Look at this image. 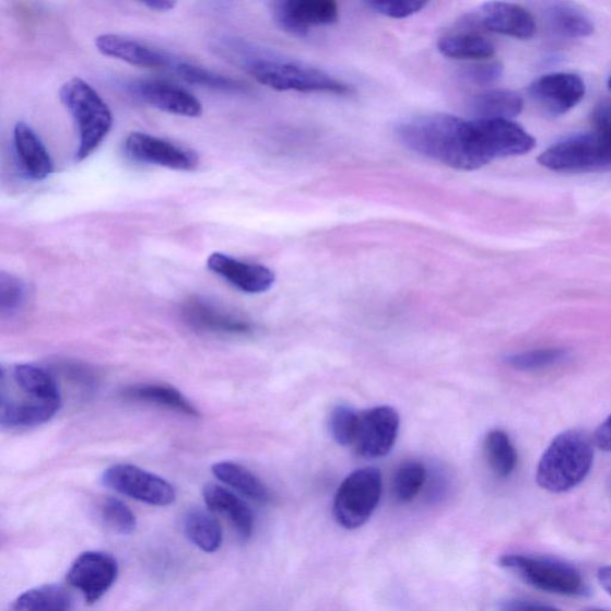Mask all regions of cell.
Segmentation results:
<instances>
[{"mask_svg":"<svg viewBox=\"0 0 611 611\" xmlns=\"http://www.w3.org/2000/svg\"><path fill=\"white\" fill-rule=\"evenodd\" d=\"M71 594L58 584H46L25 591L9 611H72Z\"/></svg>","mask_w":611,"mask_h":611,"instance_id":"cell-25","label":"cell"},{"mask_svg":"<svg viewBox=\"0 0 611 611\" xmlns=\"http://www.w3.org/2000/svg\"><path fill=\"white\" fill-rule=\"evenodd\" d=\"M524 98L512 90H487L477 95L470 106L473 120H508L524 110Z\"/></svg>","mask_w":611,"mask_h":611,"instance_id":"cell-22","label":"cell"},{"mask_svg":"<svg viewBox=\"0 0 611 611\" xmlns=\"http://www.w3.org/2000/svg\"><path fill=\"white\" fill-rule=\"evenodd\" d=\"M60 409L61 401L35 398L23 401L2 399L0 422L9 428L32 427L54 420Z\"/></svg>","mask_w":611,"mask_h":611,"instance_id":"cell-21","label":"cell"},{"mask_svg":"<svg viewBox=\"0 0 611 611\" xmlns=\"http://www.w3.org/2000/svg\"><path fill=\"white\" fill-rule=\"evenodd\" d=\"M538 162L553 172H587L611 166V136L595 131L572 136L541 153Z\"/></svg>","mask_w":611,"mask_h":611,"instance_id":"cell-7","label":"cell"},{"mask_svg":"<svg viewBox=\"0 0 611 611\" xmlns=\"http://www.w3.org/2000/svg\"><path fill=\"white\" fill-rule=\"evenodd\" d=\"M597 580L607 594L611 596V566H602L598 568Z\"/></svg>","mask_w":611,"mask_h":611,"instance_id":"cell-42","label":"cell"},{"mask_svg":"<svg viewBox=\"0 0 611 611\" xmlns=\"http://www.w3.org/2000/svg\"><path fill=\"white\" fill-rule=\"evenodd\" d=\"M129 90L141 102L167 114L200 117L203 111L202 103L189 91L165 81H138Z\"/></svg>","mask_w":611,"mask_h":611,"instance_id":"cell-14","label":"cell"},{"mask_svg":"<svg viewBox=\"0 0 611 611\" xmlns=\"http://www.w3.org/2000/svg\"><path fill=\"white\" fill-rule=\"evenodd\" d=\"M594 463L590 437L580 431H568L554 438L538 466L537 481L553 493L569 491L588 477Z\"/></svg>","mask_w":611,"mask_h":611,"instance_id":"cell-2","label":"cell"},{"mask_svg":"<svg viewBox=\"0 0 611 611\" xmlns=\"http://www.w3.org/2000/svg\"><path fill=\"white\" fill-rule=\"evenodd\" d=\"M608 86L611 90V75H610L609 81H608Z\"/></svg>","mask_w":611,"mask_h":611,"instance_id":"cell-45","label":"cell"},{"mask_svg":"<svg viewBox=\"0 0 611 611\" xmlns=\"http://www.w3.org/2000/svg\"><path fill=\"white\" fill-rule=\"evenodd\" d=\"M28 285L20 278L3 271L0 274V310L4 317H12L27 302Z\"/></svg>","mask_w":611,"mask_h":611,"instance_id":"cell-35","label":"cell"},{"mask_svg":"<svg viewBox=\"0 0 611 611\" xmlns=\"http://www.w3.org/2000/svg\"><path fill=\"white\" fill-rule=\"evenodd\" d=\"M213 474L224 484L236 490L240 495L258 503H267L270 493L263 481L248 468L231 461H221L213 466Z\"/></svg>","mask_w":611,"mask_h":611,"instance_id":"cell-24","label":"cell"},{"mask_svg":"<svg viewBox=\"0 0 611 611\" xmlns=\"http://www.w3.org/2000/svg\"><path fill=\"white\" fill-rule=\"evenodd\" d=\"M244 69L258 83L277 91H297V93H321L345 96L353 87L337 80L333 75L309 64L267 56L244 58Z\"/></svg>","mask_w":611,"mask_h":611,"instance_id":"cell-3","label":"cell"},{"mask_svg":"<svg viewBox=\"0 0 611 611\" xmlns=\"http://www.w3.org/2000/svg\"><path fill=\"white\" fill-rule=\"evenodd\" d=\"M581 611H606V610H600V609H590V610H581Z\"/></svg>","mask_w":611,"mask_h":611,"instance_id":"cell-44","label":"cell"},{"mask_svg":"<svg viewBox=\"0 0 611 611\" xmlns=\"http://www.w3.org/2000/svg\"><path fill=\"white\" fill-rule=\"evenodd\" d=\"M500 611H562L552 606L525 600L505 601L500 606Z\"/></svg>","mask_w":611,"mask_h":611,"instance_id":"cell-40","label":"cell"},{"mask_svg":"<svg viewBox=\"0 0 611 611\" xmlns=\"http://www.w3.org/2000/svg\"><path fill=\"white\" fill-rule=\"evenodd\" d=\"M528 91L542 111L562 116L574 109L584 98L585 84L574 73H551L539 78Z\"/></svg>","mask_w":611,"mask_h":611,"instance_id":"cell-13","label":"cell"},{"mask_svg":"<svg viewBox=\"0 0 611 611\" xmlns=\"http://www.w3.org/2000/svg\"><path fill=\"white\" fill-rule=\"evenodd\" d=\"M399 427V414L391 407H376L361 412L353 447L362 458H384L392 451Z\"/></svg>","mask_w":611,"mask_h":611,"instance_id":"cell-9","label":"cell"},{"mask_svg":"<svg viewBox=\"0 0 611 611\" xmlns=\"http://www.w3.org/2000/svg\"><path fill=\"white\" fill-rule=\"evenodd\" d=\"M187 320L193 328L228 334H246L251 332V324L230 312L220 308L210 301L195 298L185 309Z\"/></svg>","mask_w":611,"mask_h":611,"instance_id":"cell-20","label":"cell"},{"mask_svg":"<svg viewBox=\"0 0 611 611\" xmlns=\"http://www.w3.org/2000/svg\"><path fill=\"white\" fill-rule=\"evenodd\" d=\"M594 131L611 136V99L597 104L591 114Z\"/></svg>","mask_w":611,"mask_h":611,"instance_id":"cell-39","label":"cell"},{"mask_svg":"<svg viewBox=\"0 0 611 611\" xmlns=\"http://www.w3.org/2000/svg\"><path fill=\"white\" fill-rule=\"evenodd\" d=\"M426 481V468L420 461L401 463L393 479V493L402 503H409L420 495Z\"/></svg>","mask_w":611,"mask_h":611,"instance_id":"cell-32","label":"cell"},{"mask_svg":"<svg viewBox=\"0 0 611 611\" xmlns=\"http://www.w3.org/2000/svg\"><path fill=\"white\" fill-rule=\"evenodd\" d=\"M122 397L126 400L146 402V404L158 406L161 408L188 415V418H199V411L191 402L181 395L178 389L172 386L157 384H142L125 389Z\"/></svg>","mask_w":611,"mask_h":611,"instance_id":"cell-23","label":"cell"},{"mask_svg":"<svg viewBox=\"0 0 611 611\" xmlns=\"http://www.w3.org/2000/svg\"><path fill=\"white\" fill-rule=\"evenodd\" d=\"M207 266L214 274L248 294L266 293L277 280L274 271L262 265L244 262L221 252L208 257Z\"/></svg>","mask_w":611,"mask_h":611,"instance_id":"cell-15","label":"cell"},{"mask_svg":"<svg viewBox=\"0 0 611 611\" xmlns=\"http://www.w3.org/2000/svg\"><path fill=\"white\" fill-rule=\"evenodd\" d=\"M142 5L149 8L152 11H157V12H167V11H172L175 9L176 3L175 2H167V0H154V2H145L142 3Z\"/></svg>","mask_w":611,"mask_h":611,"instance_id":"cell-43","label":"cell"},{"mask_svg":"<svg viewBox=\"0 0 611 611\" xmlns=\"http://www.w3.org/2000/svg\"><path fill=\"white\" fill-rule=\"evenodd\" d=\"M184 529L186 537L205 553L216 552L223 543V530L216 519L205 510H189L185 516Z\"/></svg>","mask_w":611,"mask_h":611,"instance_id":"cell-27","label":"cell"},{"mask_svg":"<svg viewBox=\"0 0 611 611\" xmlns=\"http://www.w3.org/2000/svg\"><path fill=\"white\" fill-rule=\"evenodd\" d=\"M383 496V477L378 468L364 467L345 478L333 502L336 522L348 530L369 521Z\"/></svg>","mask_w":611,"mask_h":611,"instance_id":"cell-6","label":"cell"},{"mask_svg":"<svg viewBox=\"0 0 611 611\" xmlns=\"http://www.w3.org/2000/svg\"><path fill=\"white\" fill-rule=\"evenodd\" d=\"M95 44L103 56L134 64V67L173 70L177 61L165 51L122 35L103 34L96 38Z\"/></svg>","mask_w":611,"mask_h":611,"instance_id":"cell-16","label":"cell"},{"mask_svg":"<svg viewBox=\"0 0 611 611\" xmlns=\"http://www.w3.org/2000/svg\"><path fill=\"white\" fill-rule=\"evenodd\" d=\"M397 136L409 150L457 171H479L498 160L486 121L425 115L400 124Z\"/></svg>","mask_w":611,"mask_h":611,"instance_id":"cell-1","label":"cell"},{"mask_svg":"<svg viewBox=\"0 0 611 611\" xmlns=\"http://www.w3.org/2000/svg\"><path fill=\"white\" fill-rule=\"evenodd\" d=\"M203 498L208 509L224 516L236 528L243 539L251 538L255 517L248 504L242 498L234 495L230 490L216 484L204 486Z\"/></svg>","mask_w":611,"mask_h":611,"instance_id":"cell-19","label":"cell"},{"mask_svg":"<svg viewBox=\"0 0 611 611\" xmlns=\"http://www.w3.org/2000/svg\"><path fill=\"white\" fill-rule=\"evenodd\" d=\"M359 415L354 409L341 406L337 407L330 415V433L338 445L343 447H353L357 425Z\"/></svg>","mask_w":611,"mask_h":611,"instance_id":"cell-36","label":"cell"},{"mask_svg":"<svg viewBox=\"0 0 611 611\" xmlns=\"http://www.w3.org/2000/svg\"><path fill=\"white\" fill-rule=\"evenodd\" d=\"M272 16L282 31L306 36L314 27L336 23L340 10L332 0H280L272 4Z\"/></svg>","mask_w":611,"mask_h":611,"instance_id":"cell-12","label":"cell"},{"mask_svg":"<svg viewBox=\"0 0 611 611\" xmlns=\"http://www.w3.org/2000/svg\"><path fill=\"white\" fill-rule=\"evenodd\" d=\"M437 48L442 55L457 60L484 61L496 54L495 45L479 34H454L440 37Z\"/></svg>","mask_w":611,"mask_h":611,"instance_id":"cell-26","label":"cell"},{"mask_svg":"<svg viewBox=\"0 0 611 611\" xmlns=\"http://www.w3.org/2000/svg\"><path fill=\"white\" fill-rule=\"evenodd\" d=\"M484 450L491 470L500 478L510 477L517 466V451L508 434L493 431L487 434Z\"/></svg>","mask_w":611,"mask_h":611,"instance_id":"cell-31","label":"cell"},{"mask_svg":"<svg viewBox=\"0 0 611 611\" xmlns=\"http://www.w3.org/2000/svg\"><path fill=\"white\" fill-rule=\"evenodd\" d=\"M60 101L71 114L80 134L75 161L90 157L111 131L113 114L97 91L82 78H72L60 89Z\"/></svg>","mask_w":611,"mask_h":611,"instance_id":"cell-4","label":"cell"},{"mask_svg":"<svg viewBox=\"0 0 611 611\" xmlns=\"http://www.w3.org/2000/svg\"><path fill=\"white\" fill-rule=\"evenodd\" d=\"M119 576V564L106 552L89 551L75 559L68 572V581L81 591L89 604L106 595Z\"/></svg>","mask_w":611,"mask_h":611,"instance_id":"cell-11","label":"cell"},{"mask_svg":"<svg viewBox=\"0 0 611 611\" xmlns=\"http://www.w3.org/2000/svg\"><path fill=\"white\" fill-rule=\"evenodd\" d=\"M549 21L555 33L571 38L587 37L595 31V24L587 12L571 3L552 5Z\"/></svg>","mask_w":611,"mask_h":611,"instance_id":"cell-29","label":"cell"},{"mask_svg":"<svg viewBox=\"0 0 611 611\" xmlns=\"http://www.w3.org/2000/svg\"><path fill=\"white\" fill-rule=\"evenodd\" d=\"M500 565L514 572L530 587L538 590L562 595L583 596L588 592L580 572L566 563L551 557L526 554H505Z\"/></svg>","mask_w":611,"mask_h":611,"instance_id":"cell-5","label":"cell"},{"mask_svg":"<svg viewBox=\"0 0 611 611\" xmlns=\"http://www.w3.org/2000/svg\"><path fill=\"white\" fill-rule=\"evenodd\" d=\"M594 442L597 448L611 453V415L597 428Z\"/></svg>","mask_w":611,"mask_h":611,"instance_id":"cell-41","label":"cell"},{"mask_svg":"<svg viewBox=\"0 0 611 611\" xmlns=\"http://www.w3.org/2000/svg\"><path fill=\"white\" fill-rule=\"evenodd\" d=\"M102 483L129 498L154 506L175 503L177 493L167 480L133 465H115L102 475Z\"/></svg>","mask_w":611,"mask_h":611,"instance_id":"cell-8","label":"cell"},{"mask_svg":"<svg viewBox=\"0 0 611 611\" xmlns=\"http://www.w3.org/2000/svg\"><path fill=\"white\" fill-rule=\"evenodd\" d=\"M12 378L19 388L31 398L61 401L59 385L55 376L42 367L33 366V364H20L12 372Z\"/></svg>","mask_w":611,"mask_h":611,"instance_id":"cell-28","label":"cell"},{"mask_svg":"<svg viewBox=\"0 0 611 611\" xmlns=\"http://www.w3.org/2000/svg\"><path fill=\"white\" fill-rule=\"evenodd\" d=\"M366 5L378 14L391 19H407L418 14L425 5V2L419 0H396V2H388V0H372Z\"/></svg>","mask_w":611,"mask_h":611,"instance_id":"cell-37","label":"cell"},{"mask_svg":"<svg viewBox=\"0 0 611 611\" xmlns=\"http://www.w3.org/2000/svg\"><path fill=\"white\" fill-rule=\"evenodd\" d=\"M125 150L128 157L134 162L166 167L171 171L193 172L200 164L197 152L142 132L129 134L125 142Z\"/></svg>","mask_w":611,"mask_h":611,"instance_id":"cell-10","label":"cell"},{"mask_svg":"<svg viewBox=\"0 0 611 611\" xmlns=\"http://www.w3.org/2000/svg\"><path fill=\"white\" fill-rule=\"evenodd\" d=\"M477 22L485 30L528 40L537 33V22L530 12L517 4L491 2L477 12Z\"/></svg>","mask_w":611,"mask_h":611,"instance_id":"cell-17","label":"cell"},{"mask_svg":"<svg viewBox=\"0 0 611 611\" xmlns=\"http://www.w3.org/2000/svg\"><path fill=\"white\" fill-rule=\"evenodd\" d=\"M14 145L25 175L34 180H44L55 172V164L40 137L24 122L14 128Z\"/></svg>","mask_w":611,"mask_h":611,"instance_id":"cell-18","label":"cell"},{"mask_svg":"<svg viewBox=\"0 0 611 611\" xmlns=\"http://www.w3.org/2000/svg\"><path fill=\"white\" fill-rule=\"evenodd\" d=\"M503 70V63L500 61H480L472 67H467L463 77L472 83L486 85L498 81Z\"/></svg>","mask_w":611,"mask_h":611,"instance_id":"cell-38","label":"cell"},{"mask_svg":"<svg viewBox=\"0 0 611 611\" xmlns=\"http://www.w3.org/2000/svg\"><path fill=\"white\" fill-rule=\"evenodd\" d=\"M567 355V351L559 348L539 349L526 351L506 357L505 362L517 371L534 372L554 366L562 362Z\"/></svg>","mask_w":611,"mask_h":611,"instance_id":"cell-34","label":"cell"},{"mask_svg":"<svg viewBox=\"0 0 611 611\" xmlns=\"http://www.w3.org/2000/svg\"><path fill=\"white\" fill-rule=\"evenodd\" d=\"M181 80L189 84L200 85L225 93L242 94L248 91V84L234 78L216 73L212 70L200 67V64L188 61H176L173 69Z\"/></svg>","mask_w":611,"mask_h":611,"instance_id":"cell-30","label":"cell"},{"mask_svg":"<svg viewBox=\"0 0 611 611\" xmlns=\"http://www.w3.org/2000/svg\"><path fill=\"white\" fill-rule=\"evenodd\" d=\"M102 522L120 536H129L137 529L134 513L120 500L104 498L98 505Z\"/></svg>","mask_w":611,"mask_h":611,"instance_id":"cell-33","label":"cell"}]
</instances>
